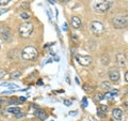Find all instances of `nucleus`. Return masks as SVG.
Segmentation results:
<instances>
[{
	"label": "nucleus",
	"mask_w": 128,
	"mask_h": 121,
	"mask_svg": "<svg viewBox=\"0 0 128 121\" xmlns=\"http://www.w3.org/2000/svg\"><path fill=\"white\" fill-rule=\"evenodd\" d=\"M22 59L28 60V61H33L38 57V51L33 46H27L22 51Z\"/></svg>",
	"instance_id": "obj_1"
},
{
	"label": "nucleus",
	"mask_w": 128,
	"mask_h": 121,
	"mask_svg": "<svg viewBox=\"0 0 128 121\" xmlns=\"http://www.w3.org/2000/svg\"><path fill=\"white\" fill-rule=\"evenodd\" d=\"M112 6L111 1H107V0H100V1H96L94 3V10L98 13H106L110 10Z\"/></svg>",
	"instance_id": "obj_2"
},
{
	"label": "nucleus",
	"mask_w": 128,
	"mask_h": 121,
	"mask_svg": "<svg viewBox=\"0 0 128 121\" xmlns=\"http://www.w3.org/2000/svg\"><path fill=\"white\" fill-rule=\"evenodd\" d=\"M34 30V26L31 23H24L19 26V34L22 38H29Z\"/></svg>",
	"instance_id": "obj_3"
},
{
	"label": "nucleus",
	"mask_w": 128,
	"mask_h": 121,
	"mask_svg": "<svg viewBox=\"0 0 128 121\" xmlns=\"http://www.w3.org/2000/svg\"><path fill=\"white\" fill-rule=\"evenodd\" d=\"M112 25L116 29H123V28L128 27V15L114 17L112 19Z\"/></svg>",
	"instance_id": "obj_4"
},
{
	"label": "nucleus",
	"mask_w": 128,
	"mask_h": 121,
	"mask_svg": "<svg viewBox=\"0 0 128 121\" xmlns=\"http://www.w3.org/2000/svg\"><path fill=\"white\" fill-rule=\"evenodd\" d=\"M90 30L96 37H100L104 32H105V26H104L100 22L93 21L90 23Z\"/></svg>",
	"instance_id": "obj_5"
},
{
	"label": "nucleus",
	"mask_w": 128,
	"mask_h": 121,
	"mask_svg": "<svg viewBox=\"0 0 128 121\" xmlns=\"http://www.w3.org/2000/svg\"><path fill=\"white\" fill-rule=\"evenodd\" d=\"M0 37L8 42H11L12 39H13L11 30L6 26H0Z\"/></svg>",
	"instance_id": "obj_6"
},
{
	"label": "nucleus",
	"mask_w": 128,
	"mask_h": 121,
	"mask_svg": "<svg viewBox=\"0 0 128 121\" xmlns=\"http://www.w3.org/2000/svg\"><path fill=\"white\" fill-rule=\"evenodd\" d=\"M76 59L77 61L81 64V66H84L88 67L92 63V57L91 56H88V55H77L76 56Z\"/></svg>",
	"instance_id": "obj_7"
},
{
	"label": "nucleus",
	"mask_w": 128,
	"mask_h": 121,
	"mask_svg": "<svg viewBox=\"0 0 128 121\" xmlns=\"http://www.w3.org/2000/svg\"><path fill=\"white\" fill-rule=\"evenodd\" d=\"M120 71L118 70V69L115 68H112L111 70L109 71V78L112 83H118L120 80Z\"/></svg>",
	"instance_id": "obj_8"
},
{
	"label": "nucleus",
	"mask_w": 128,
	"mask_h": 121,
	"mask_svg": "<svg viewBox=\"0 0 128 121\" xmlns=\"http://www.w3.org/2000/svg\"><path fill=\"white\" fill-rule=\"evenodd\" d=\"M70 22H72V26H73L75 29H80L82 26V22L78 16H73L70 19Z\"/></svg>",
	"instance_id": "obj_9"
},
{
	"label": "nucleus",
	"mask_w": 128,
	"mask_h": 121,
	"mask_svg": "<svg viewBox=\"0 0 128 121\" xmlns=\"http://www.w3.org/2000/svg\"><path fill=\"white\" fill-rule=\"evenodd\" d=\"M108 112V107L106 105H100L97 108V115L99 118H105Z\"/></svg>",
	"instance_id": "obj_10"
},
{
	"label": "nucleus",
	"mask_w": 128,
	"mask_h": 121,
	"mask_svg": "<svg viewBox=\"0 0 128 121\" xmlns=\"http://www.w3.org/2000/svg\"><path fill=\"white\" fill-rule=\"evenodd\" d=\"M112 116H113V118H115V120H121L123 112L120 108H115V109H113V111H112Z\"/></svg>",
	"instance_id": "obj_11"
},
{
	"label": "nucleus",
	"mask_w": 128,
	"mask_h": 121,
	"mask_svg": "<svg viewBox=\"0 0 128 121\" xmlns=\"http://www.w3.org/2000/svg\"><path fill=\"white\" fill-rule=\"evenodd\" d=\"M118 93V90H116V89H115V90H111V91L107 92V93L105 94V99H107V100H111V99L115 98Z\"/></svg>",
	"instance_id": "obj_12"
},
{
	"label": "nucleus",
	"mask_w": 128,
	"mask_h": 121,
	"mask_svg": "<svg viewBox=\"0 0 128 121\" xmlns=\"http://www.w3.org/2000/svg\"><path fill=\"white\" fill-rule=\"evenodd\" d=\"M118 63L121 67H124L126 64V59H125V56H124V54H118Z\"/></svg>",
	"instance_id": "obj_13"
},
{
	"label": "nucleus",
	"mask_w": 128,
	"mask_h": 121,
	"mask_svg": "<svg viewBox=\"0 0 128 121\" xmlns=\"http://www.w3.org/2000/svg\"><path fill=\"white\" fill-rule=\"evenodd\" d=\"M35 116L38 117L41 120H45L47 118V115H46V112L42 110V109H38L36 111H35Z\"/></svg>",
	"instance_id": "obj_14"
},
{
	"label": "nucleus",
	"mask_w": 128,
	"mask_h": 121,
	"mask_svg": "<svg viewBox=\"0 0 128 121\" xmlns=\"http://www.w3.org/2000/svg\"><path fill=\"white\" fill-rule=\"evenodd\" d=\"M8 112L16 116L17 114H19V112H22V109H20V107H10L9 109H8Z\"/></svg>",
	"instance_id": "obj_15"
},
{
	"label": "nucleus",
	"mask_w": 128,
	"mask_h": 121,
	"mask_svg": "<svg viewBox=\"0 0 128 121\" xmlns=\"http://www.w3.org/2000/svg\"><path fill=\"white\" fill-rule=\"evenodd\" d=\"M100 87L102 88V89H105V90H110L111 89V84H110V82H107V80H105V82L102 83Z\"/></svg>",
	"instance_id": "obj_16"
},
{
	"label": "nucleus",
	"mask_w": 128,
	"mask_h": 121,
	"mask_svg": "<svg viewBox=\"0 0 128 121\" xmlns=\"http://www.w3.org/2000/svg\"><path fill=\"white\" fill-rule=\"evenodd\" d=\"M1 86H6L9 89H15V90H17V88H18L17 85H15V84H9V83H3V84H1Z\"/></svg>",
	"instance_id": "obj_17"
},
{
	"label": "nucleus",
	"mask_w": 128,
	"mask_h": 121,
	"mask_svg": "<svg viewBox=\"0 0 128 121\" xmlns=\"http://www.w3.org/2000/svg\"><path fill=\"white\" fill-rule=\"evenodd\" d=\"M20 75H22V72H19V71H13L11 73V77L12 78H18Z\"/></svg>",
	"instance_id": "obj_18"
},
{
	"label": "nucleus",
	"mask_w": 128,
	"mask_h": 121,
	"mask_svg": "<svg viewBox=\"0 0 128 121\" xmlns=\"http://www.w3.org/2000/svg\"><path fill=\"white\" fill-rule=\"evenodd\" d=\"M104 99H105V96H104V94H102V93L96 94V96H95V100H96V101H102V100H104Z\"/></svg>",
	"instance_id": "obj_19"
},
{
	"label": "nucleus",
	"mask_w": 128,
	"mask_h": 121,
	"mask_svg": "<svg viewBox=\"0 0 128 121\" xmlns=\"http://www.w3.org/2000/svg\"><path fill=\"white\" fill-rule=\"evenodd\" d=\"M20 17H22V19H25V21H27V19L30 18V15L28 14V13H22V14H20Z\"/></svg>",
	"instance_id": "obj_20"
},
{
	"label": "nucleus",
	"mask_w": 128,
	"mask_h": 121,
	"mask_svg": "<svg viewBox=\"0 0 128 121\" xmlns=\"http://www.w3.org/2000/svg\"><path fill=\"white\" fill-rule=\"evenodd\" d=\"M11 0H0V6H6V5H9Z\"/></svg>",
	"instance_id": "obj_21"
},
{
	"label": "nucleus",
	"mask_w": 128,
	"mask_h": 121,
	"mask_svg": "<svg viewBox=\"0 0 128 121\" xmlns=\"http://www.w3.org/2000/svg\"><path fill=\"white\" fill-rule=\"evenodd\" d=\"M6 75V71H4L3 69H0V78L4 77Z\"/></svg>",
	"instance_id": "obj_22"
},
{
	"label": "nucleus",
	"mask_w": 128,
	"mask_h": 121,
	"mask_svg": "<svg viewBox=\"0 0 128 121\" xmlns=\"http://www.w3.org/2000/svg\"><path fill=\"white\" fill-rule=\"evenodd\" d=\"M83 89H84L86 92H90L93 90V88H91V86H89V85H84V87H83Z\"/></svg>",
	"instance_id": "obj_23"
},
{
	"label": "nucleus",
	"mask_w": 128,
	"mask_h": 121,
	"mask_svg": "<svg viewBox=\"0 0 128 121\" xmlns=\"http://www.w3.org/2000/svg\"><path fill=\"white\" fill-rule=\"evenodd\" d=\"M64 104H65L66 106H70L73 102H72V100H64Z\"/></svg>",
	"instance_id": "obj_24"
},
{
	"label": "nucleus",
	"mask_w": 128,
	"mask_h": 121,
	"mask_svg": "<svg viewBox=\"0 0 128 121\" xmlns=\"http://www.w3.org/2000/svg\"><path fill=\"white\" fill-rule=\"evenodd\" d=\"M82 106L83 107H86L88 106V100H86V98H83L82 99Z\"/></svg>",
	"instance_id": "obj_25"
},
{
	"label": "nucleus",
	"mask_w": 128,
	"mask_h": 121,
	"mask_svg": "<svg viewBox=\"0 0 128 121\" xmlns=\"http://www.w3.org/2000/svg\"><path fill=\"white\" fill-rule=\"evenodd\" d=\"M6 12H8V10H6V9H0V16H1L2 14H4Z\"/></svg>",
	"instance_id": "obj_26"
},
{
	"label": "nucleus",
	"mask_w": 128,
	"mask_h": 121,
	"mask_svg": "<svg viewBox=\"0 0 128 121\" xmlns=\"http://www.w3.org/2000/svg\"><path fill=\"white\" fill-rule=\"evenodd\" d=\"M22 117H25V114H22V112H19V114L16 115V118H22Z\"/></svg>",
	"instance_id": "obj_27"
},
{
	"label": "nucleus",
	"mask_w": 128,
	"mask_h": 121,
	"mask_svg": "<svg viewBox=\"0 0 128 121\" xmlns=\"http://www.w3.org/2000/svg\"><path fill=\"white\" fill-rule=\"evenodd\" d=\"M63 30H64V31H66V30H67V24H66V23H64V24H63Z\"/></svg>",
	"instance_id": "obj_28"
},
{
	"label": "nucleus",
	"mask_w": 128,
	"mask_h": 121,
	"mask_svg": "<svg viewBox=\"0 0 128 121\" xmlns=\"http://www.w3.org/2000/svg\"><path fill=\"white\" fill-rule=\"evenodd\" d=\"M125 79H126V82H128V72H127L126 75H125Z\"/></svg>",
	"instance_id": "obj_29"
},
{
	"label": "nucleus",
	"mask_w": 128,
	"mask_h": 121,
	"mask_svg": "<svg viewBox=\"0 0 128 121\" xmlns=\"http://www.w3.org/2000/svg\"><path fill=\"white\" fill-rule=\"evenodd\" d=\"M0 46H1V42H0Z\"/></svg>",
	"instance_id": "obj_30"
},
{
	"label": "nucleus",
	"mask_w": 128,
	"mask_h": 121,
	"mask_svg": "<svg viewBox=\"0 0 128 121\" xmlns=\"http://www.w3.org/2000/svg\"><path fill=\"white\" fill-rule=\"evenodd\" d=\"M110 121H114V120H110Z\"/></svg>",
	"instance_id": "obj_31"
},
{
	"label": "nucleus",
	"mask_w": 128,
	"mask_h": 121,
	"mask_svg": "<svg viewBox=\"0 0 128 121\" xmlns=\"http://www.w3.org/2000/svg\"><path fill=\"white\" fill-rule=\"evenodd\" d=\"M0 108H1V105H0Z\"/></svg>",
	"instance_id": "obj_32"
}]
</instances>
